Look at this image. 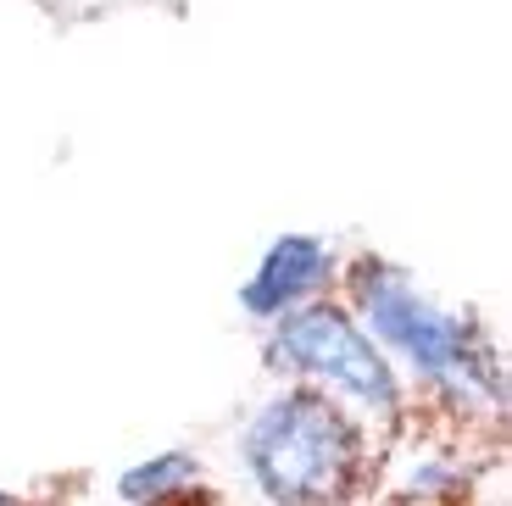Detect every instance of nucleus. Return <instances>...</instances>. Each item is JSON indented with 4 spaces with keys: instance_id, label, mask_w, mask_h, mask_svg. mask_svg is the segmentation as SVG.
<instances>
[{
    "instance_id": "4",
    "label": "nucleus",
    "mask_w": 512,
    "mask_h": 506,
    "mask_svg": "<svg viewBox=\"0 0 512 506\" xmlns=\"http://www.w3.org/2000/svg\"><path fill=\"white\" fill-rule=\"evenodd\" d=\"M323 279H329V251L318 240H307V234H284V240L268 245L262 267L240 290V301L251 317H284L295 301H307Z\"/></svg>"
},
{
    "instance_id": "5",
    "label": "nucleus",
    "mask_w": 512,
    "mask_h": 506,
    "mask_svg": "<svg viewBox=\"0 0 512 506\" xmlns=\"http://www.w3.org/2000/svg\"><path fill=\"white\" fill-rule=\"evenodd\" d=\"M195 473V462L184 451H167V456H151V462H140V468L123 473V495L128 501H151V495H173L184 490V479Z\"/></svg>"
},
{
    "instance_id": "6",
    "label": "nucleus",
    "mask_w": 512,
    "mask_h": 506,
    "mask_svg": "<svg viewBox=\"0 0 512 506\" xmlns=\"http://www.w3.org/2000/svg\"><path fill=\"white\" fill-rule=\"evenodd\" d=\"M0 506H12V501H6V495H0Z\"/></svg>"
},
{
    "instance_id": "3",
    "label": "nucleus",
    "mask_w": 512,
    "mask_h": 506,
    "mask_svg": "<svg viewBox=\"0 0 512 506\" xmlns=\"http://www.w3.org/2000/svg\"><path fill=\"white\" fill-rule=\"evenodd\" d=\"M268 362L301 367V373H312V379L346 384L351 395L384 406V412H390L396 395H401L396 373L384 367V356L373 351V345L351 329V317L334 312V306H307V312L284 317L279 334H273V345H268Z\"/></svg>"
},
{
    "instance_id": "2",
    "label": "nucleus",
    "mask_w": 512,
    "mask_h": 506,
    "mask_svg": "<svg viewBox=\"0 0 512 506\" xmlns=\"http://www.w3.org/2000/svg\"><path fill=\"white\" fill-rule=\"evenodd\" d=\"M357 295H362V312H368L373 329L396 351H407L412 367H423L429 379H446V384H485L490 379V356L479 345L474 323L435 312L396 267H384V262L357 267Z\"/></svg>"
},
{
    "instance_id": "1",
    "label": "nucleus",
    "mask_w": 512,
    "mask_h": 506,
    "mask_svg": "<svg viewBox=\"0 0 512 506\" xmlns=\"http://www.w3.org/2000/svg\"><path fill=\"white\" fill-rule=\"evenodd\" d=\"M245 462L279 506H334L357 484L362 445L323 395L290 390L251 418Z\"/></svg>"
}]
</instances>
